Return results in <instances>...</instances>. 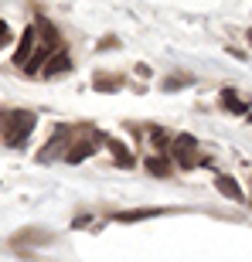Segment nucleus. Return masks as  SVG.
Returning a JSON list of instances; mask_svg holds the SVG:
<instances>
[{"label":"nucleus","instance_id":"1","mask_svg":"<svg viewBox=\"0 0 252 262\" xmlns=\"http://www.w3.org/2000/svg\"><path fill=\"white\" fill-rule=\"evenodd\" d=\"M31 129H34V113H28V109L10 113V116H7V126H4V140H7V146H17L20 140H28Z\"/></svg>","mask_w":252,"mask_h":262},{"label":"nucleus","instance_id":"2","mask_svg":"<svg viewBox=\"0 0 252 262\" xmlns=\"http://www.w3.org/2000/svg\"><path fill=\"white\" fill-rule=\"evenodd\" d=\"M171 150H174V160H177L181 167H187V170L201 164V154H198V140H194L191 133L174 136V146H171Z\"/></svg>","mask_w":252,"mask_h":262},{"label":"nucleus","instance_id":"3","mask_svg":"<svg viewBox=\"0 0 252 262\" xmlns=\"http://www.w3.org/2000/svg\"><path fill=\"white\" fill-rule=\"evenodd\" d=\"M34 41H38V28H28L24 34H20V45H17V51H14V65H28V58H31V48H34Z\"/></svg>","mask_w":252,"mask_h":262},{"label":"nucleus","instance_id":"4","mask_svg":"<svg viewBox=\"0 0 252 262\" xmlns=\"http://www.w3.org/2000/svg\"><path fill=\"white\" fill-rule=\"evenodd\" d=\"M215 187H218V194L232 198V201H245L242 187H239V181H232L228 174H215Z\"/></svg>","mask_w":252,"mask_h":262},{"label":"nucleus","instance_id":"5","mask_svg":"<svg viewBox=\"0 0 252 262\" xmlns=\"http://www.w3.org/2000/svg\"><path fill=\"white\" fill-rule=\"evenodd\" d=\"M45 78H55V75H65V72H72V58H68L65 51H58V55H51V61L45 68Z\"/></svg>","mask_w":252,"mask_h":262},{"label":"nucleus","instance_id":"6","mask_svg":"<svg viewBox=\"0 0 252 262\" xmlns=\"http://www.w3.org/2000/svg\"><path fill=\"white\" fill-rule=\"evenodd\" d=\"M146 170H150L154 177H171L174 164H171V160H167L164 154H150V157H146Z\"/></svg>","mask_w":252,"mask_h":262},{"label":"nucleus","instance_id":"7","mask_svg":"<svg viewBox=\"0 0 252 262\" xmlns=\"http://www.w3.org/2000/svg\"><path fill=\"white\" fill-rule=\"evenodd\" d=\"M89 154H96V143L82 140V143H75V150H65V160L68 164H78V160H86Z\"/></svg>","mask_w":252,"mask_h":262},{"label":"nucleus","instance_id":"8","mask_svg":"<svg viewBox=\"0 0 252 262\" xmlns=\"http://www.w3.org/2000/svg\"><path fill=\"white\" fill-rule=\"evenodd\" d=\"M38 34H41V45H48V48H58V31L51 28L45 17L38 20Z\"/></svg>","mask_w":252,"mask_h":262},{"label":"nucleus","instance_id":"9","mask_svg":"<svg viewBox=\"0 0 252 262\" xmlns=\"http://www.w3.org/2000/svg\"><path fill=\"white\" fill-rule=\"evenodd\" d=\"M222 106L228 109V113H245V102L235 96V89H222Z\"/></svg>","mask_w":252,"mask_h":262},{"label":"nucleus","instance_id":"10","mask_svg":"<svg viewBox=\"0 0 252 262\" xmlns=\"http://www.w3.org/2000/svg\"><path fill=\"white\" fill-rule=\"evenodd\" d=\"M154 214H160V211H157V208H140V211H119V214H116V222H126V225H130V222H143V218H154Z\"/></svg>","mask_w":252,"mask_h":262},{"label":"nucleus","instance_id":"11","mask_svg":"<svg viewBox=\"0 0 252 262\" xmlns=\"http://www.w3.org/2000/svg\"><path fill=\"white\" fill-rule=\"evenodd\" d=\"M119 85V78L116 75H96V89L99 92H106V89H116Z\"/></svg>","mask_w":252,"mask_h":262},{"label":"nucleus","instance_id":"12","mask_svg":"<svg viewBox=\"0 0 252 262\" xmlns=\"http://www.w3.org/2000/svg\"><path fill=\"white\" fill-rule=\"evenodd\" d=\"M7 41H10V28H7V24H4V20H0V48H4Z\"/></svg>","mask_w":252,"mask_h":262},{"label":"nucleus","instance_id":"13","mask_svg":"<svg viewBox=\"0 0 252 262\" xmlns=\"http://www.w3.org/2000/svg\"><path fill=\"white\" fill-rule=\"evenodd\" d=\"M249 123H252V113H249Z\"/></svg>","mask_w":252,"mask_h":262}]
</instances>
